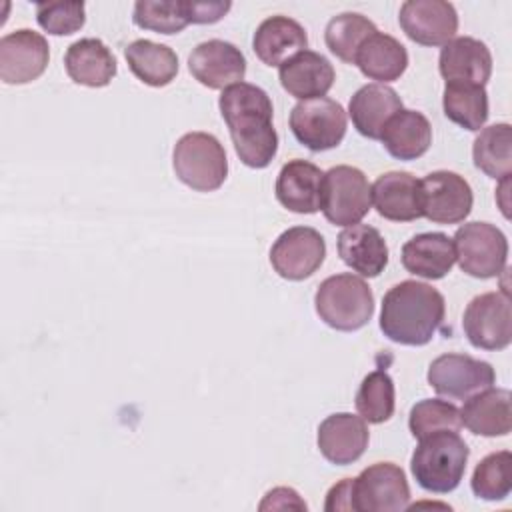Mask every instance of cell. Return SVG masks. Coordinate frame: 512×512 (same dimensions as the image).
<instances>
[{
    "instance_id": "1",
    "label": "cell",
    "mask_w": 512,
    "mask_h": 512,
    "mask_svg": "<svg viewBox=\"0 0 512 512\" xmlns=\"http://www.w3.org/2000/svg\"><path fill=\"white\" fill-rule=\"evenodd\" d=\"M218 108L240 162L256 170L266 168L278 152L270 96L256 84L238 82L222 90Z\"/></svg>"
},
{
    "instance_id": "2",
    "label": "cell",
    "mask_w": 512,
    "mask_h": 512,
    "mask_svg": "<svg viewBox=\"0 0 512 512\" xmlns=\"http://www.w3.org/2000/svg\"><path fill=\"white\" fill-rule=\"evenodd\" d=\"M444 296L430 284L402 280L382 298L380 330L402 346L428 344L444 322Z\"/></svg>"
},
{
    "instance_id": "3",
    "label": "cell",
    "mask_w": 512,
    "mask_h": 512,
    "mask_svg": "<svg viewBox=\"0 0 512 512\" xmlns=\"http://www.w3.org/2000/svg\"><path fill=\"white\" fill-rule=\"evenodd\" d=\"M468 456L470 448L458 432L440 430L420 438L410 458V470L422 490L448 494L464 478Z\"/></svg>"
},
{
    "instance_id": "4",
    "label": "cell",
    "mask_w": 512,
    "mask_h": 512,
    "mask_svg": "<svg viewBox=\"0 0 512 512\" xmlns=\"http://www.w3.org/2000/svg\"><path fill=\"white\" fill-rule=\"evenodd\" d=\"M314 308L320 320L340 332L364 328L374 314V294L364 278L350 272L328 276L314 294Z\"/></svg>"
},
{
    "instance_id": "5",
    "label": "cell",
    "mask_w": 512,
    "mask_h": 512,
    "mask_svg": "<svg viewBox=\"0 0 512 512\" xmlns=\"http://www.w3.org/2000/svg\"><path fill=\"white\" fill-rule=\"evenodd\" d=\"M176 178L196 192L218 190L228 176V158L220 140L208 132H186L172 152Z\"/></svg>"
},
{
    "instance_id": "6",
    "label": "cell",
    "mask_w": 512,
    "mask_h": 512,
    "mask_svg": "<svg viewBox=\"0 0 512 512\" xmlns=\"http://www.w3.org/2000/svg\"><path fill=\"white\" fill-rule=\"evenodd\" d=\"M372 206V192L366 174L354 166H334L324 172L320 210L334 226L358 224Z\"/></svg>"
},
{
    "instance_id": "7",
    "label": "cell",
    "mask_w": 512,
    "mask_h": 512,
    "mask_svg": "<svg viewBox=\"0 0 512 512\" xmlns=\"http://www.w3.org/2000/svg\"><path fill=\"white\" fill-rule=\"evenodd\" d=\"M452 244L460 270L472 278H494L506 268L508 240L494 224L466 222L456 230Z\"/></svg>"
},
{
    "instance_id": "8",
    "label": "cell",
    "mask_w": 512,
    "mask_h": 512,
    "mask_svg": "<svg viewBox=\"0 0 512 512\" xmlns=\"http://www.w3.org/2000/svg\"><path fill=\"white\" fill-rule=\"evenodd\" d=\"M348 116L340 102L332 98L300 100L290 112V130L294 138L312 152L336 148L346 134Z\"/></svg>"
},
{
    "instance_id": "9",
    "label": "cell",
    "mask_w": 512,
    "mask_h": 512,
    "mask_svg": "<svg viewBox=\"0 0 512 512\" xmlns=\"http://www.w3.org/2000/svg\"><path fill=\"white\" fill-rule=\"evenodd\" d=\"M410 506L406 474L392 462H376L352 478L354 512H400Z\"/></svg>"
},
{
    "instance_id": "10",
    "label": "cell",
    "mask_w": 512,
    "mask_h": 512,
    "mask_svg": "<svg viewBox=\"0 0 512 512\" xmlns=\"http://www.w3.org/2000/svg\"><path fill=\"white\" fill-rule=\"evenodd\" d=\"M468 342L480 350H504L512 340V312L506 292H484L472 298L462 316Z\"/></svg>"
},
{
    "instance_id": "11",
    "label": "cell",
    "mask_w": 512,
    "mask_h": 512,
    "mask_svg": "<svg viewBox=\"0 0 512 512\" xmlns=\"http://www.w3.org/2000/svg\"><path fill=\"white\" fill-rule=\"evenodd\" d=\"M326 258L324 236L310 226H292L284 230L270 248L274 272L292 282L310 278Z\"/></svg>"
},
{
    "instance_id": "12",
    "label": "cell",
    "mask_w": 512,
    "mask_h": 512,
    "mask_svg": "<svg viewBox=\"0 0 512 512\" xmlns=\"http://www.w3.org/2000/svg\"><path fill=\"white\" fill-rule=\"evenodd\" d=\"M420 212L436 224H458L472 210V188L456 172L436 170L418 180Z\"/></svg>"
},
{
    "instance_id": "13",
    "label": "cell",
    "mask_w": 512,
    "mask_h": 512,
    "mask_svg": "<svg viewBox=\"0 0 512 512\" xmlns=\"http://www.w3.org/2000/svg\"><path fill=\"white\" fill-rule=\"evenodd\" d=\"M494 382L496 372L492 364L468 354H442L428 366V384L440 396L452 400H466Z\"/></svg>"
},
{
    "instance_id": "14",
    "label": "cell",
    "mask_w": 512,
    "mask_h": 512,
    "mask_svg": "<svg viewBox=\"0 0 512 512\" xmlns=\"http://www.w3.org/2000/svg\"><path fill=\"white\" fill-rule=\"evenodd\" d=\"M50 60L46 38L30 28L14 30L0 38V80L28 84L40 78Z\"/></svg>"
},
{
    "instance_id": "15",
    "label": "cell",
    "mask_w": 512,
    "mask_h": 512,
    "mask_svg": "<svg viewBox=\"0 0 512 512\" xmlns=\"http://www.w3.org/2000/svg\"><path fill=\"white\" fill-rule=\"evenodd\" d=\"M404 34L422 46H444L458 30V12L446 0H406L398 14Z\"/></svg>"
},
{
    "instance_id": "16",
    "label": "cell",
    "mask_w": 512,
    "mask_h": 512,
    "mask_svg": "<svg viewBox=\"0 0 512 512\" xmlns=\"http://www.w3.org/2000/svg\"><path fill=\"white\" fill-rule=\"evenodd\" d=\"M188 70L202 86L224 90L244 80L246 58L232 42L212 38L200 42L188 56Z\"/></svg>"
},
{
    "instance_id": "17",
    "label": "cell",
    "mask_w": 512,
    "mask_h": 512,
    "mask_svg": "<svg viewBox=\"0 0 512 512\" xmlns=\"http://www.w3.org/2000/svg\"><path fill=\"white\" fill-rule=\"evenodd\" d=\"M370 432L366 420L350 412H336L326 416L318 426V450L320 454L336 464L348 466L356 462L368 448Z\"/></svg>"
},
{
    "instance_id": "18",
    "label": "cell",
    "mask_w": 512,
    "mask_h": 512,
    "mask_svg": "<svg viewBox=\"0 0 512 512\" xmlns=\"http://www.w3.org/2000/svg\"><path fill=\"white\" fill-rule=\"evenodd\" d=\"M438 70L446 82L486 86L492 76V54L482 40L456 36L442 46Z\"/></svg>"
},
{
    "instance_id": "19",
    "label": "cell",
    "mask_w": 512,
    "mask_h": 512,
    "mask_svg": "<svg viewBox=\"0 0 512 512\" xmlns=\"http://www.w3.org/2000/svg\"><path fill=\"white\" fill-rule=\"evenodd\" d=\"M324 172L308 160L286 162L276 178V200L290 212L314 214L320 210Z\"/></svg>"
},
{
    "instance_id": "20",
    "label": "cell",
    "mask_w": 512,
    "mask_h": 512,
    "mask_svg": "<svg viewBox=\"0 0 512 512\" xmlns=\"http://www.w3.org/2000/svg\"><path fill=\"white\" fill-rule=\"evenodd\" d=\"M278 78L290 96L298 100H312L326 96L336 74L326 56L314 50H302L278 66Z\"/></svg>"
},
{
    "instance_id": "21",
    "label": "cell",
    "mask_w": 512,
    "mask_h": 512,
    "mask_svg": "<svg viewBox=\"0 0 512 512\" xmlns=\"http://www.w3.org/2000/svg\"><path fill=\"white\" fill-rule=\"evenodd\" d=\"M376 212L392 222H412L422 218L420 186L410 172H386L370 186Z\"/></svg>"
},
{
    "instance_id": "22",
    "label": "cell",
    "mask_w": 512,
    "mask_h": 512,
    "mask_svg": "<svg viewBox=\"0 0 512 512\" xmlns=\"http://www.w3.org/2000/svg\"><path fill=\"white\" fill-rule=\"evenodd\" d=\"M308 36L300 22L288 16H270L254 32L252 48L266 66H280L298 52L306 50Z\"/></svg>"
},
{
    "instance_id": "23",
    "label": "cell",
    "mask_w": 512,
    "mask_h": 512,
    "mask_svg": "<svg viewBox=\"0 0 512 512\" xmlns=\"http://www.w3.org/2000/svg\"><path fill=\"white\" fill-rule=\"evenodd\" d=\"M402 110V98L386 84H364L354 92L348 104V116L352 118L358 134L370 140H380L384 124Z\"/></svg>"
},
{
    "instance_id": "24",
    "label": "cell",
    "mask_w": 512,
    "mask_h": 512,
    "mask_svg": "<svg viewBox=\"0 0 512 512\" xmlns=\"http://www.w3.org/2000/svg\"><path fill=\"white\" fill-rule=\"evenodd\" d=\"M338 256L362 278H376L388 264V246L374 226L354 224L338 234Z\"/></svg>"
},
{
    "instance_id": "25",
    "label": "cell",
    "mask_w": 512,
    "mask_h": 512,
    "mask_svg": "<svg viewBox=\"0 0 512 512\" xmlns=\"http://www.w3.org/2000/svg\"><path fill=\"white\" fill-rule=\"evenodd\" d=\"M64 68L72 82L104 88L116 76V58L100 38H80L64 54Z\"/></svg>"
},
{
    "instance_id": "26",
    "label": "cell",
    "mask_w": 512,
    "mask_h": 512,
    "mask_svg": "<svg viewBox=\"0 0 512 512\" xmlns=\"http://www.w3.org/2000/svg\"><path fill=\"white\" fill-rule=\"evenodd\" d=\"M460 420L476 436H506L512 428L510 390L490 386L472 394L460 410Z\"/></svg>"
},
{
    "instance_id": "27",
    "label": "cell",
    "mask_w": 512,
    "mask_h": 512,
    "mask_svg": "<svg viewBox=\"0 0 512 512\" xmlns=\"http://www.w3.org/2000/svg\"><path fill=\"white\" fill-rule=\"evenodd\" d=\"M380 140L392 158L416 160L432 144V126L422 112L402 108L384 124Z\"/></svg>"
},
{
    "instance_id": "28",
    "label": "cell",
    "mask_w": 512,
    "mask_h": 512,
    "mask_svg": "<svg viewBox=\"0 0 512 512\" xmlns=\"http://www.w3.org/2000/svg\"><path fill=\"white\" fill-rule=\"evenodd\" d=\"M456 262L452 238L442 232H424L412 236L402 246V266L420 278L440 280Z\"/></svg>"
},
{
    "instance_id": "29",
    "label": "cell",
    "mask_w": 512,
    "mask_h": 512,
    "mask_svg": "<svg viewBox=\"0 0 512 512\" xmlns=\"http://www.w3.org/2000/svg\"><path fill=\"white\" fill-rule=\"evenodd\" d=\"M354 64L366 78L378 80V84H386L398 80L404 74L408 68V52L394 36L374 32L358 48Z\"/></svg>"
},
{
    "instance_id": "30",
    "label": "cell",
    "mask_w": 512,
    "mask_h": 512,
    "mask_svg": "<svg viewBox=\"0 0 512 512\" xmlns=\"http://www.w3.org/2000/svg\"><path fill=\"white\" fill-rule=\"evenodd\" d=\"M124 58L130 72L152 88L168 86L178 74V56L166 46L146 38L134 40L124 48Z\"/></svg>"
},
{
    "instance_id": "31",
    "label": "cell",
    "mask_w": 512,
    "mask_h": 512,
    "mask_svg": "<svg viewBox=\"0 0 512 512\" xmlns=\"http://www.w3.org/2000/svg\"><path fill=\"white\" fill-rule=\"evenodd\" d=\"M474 166L490 178L504 180L512 172V128L498 122L480 130L472 146Z\"/></svg>"
},
{
    "instance_id": "32",
    "label": "cell",
    "mask_w": 512,
    "mask_h": 512,
    "mask_svg": "<svg viewBox=\"0 0 512 512\" xmlns=\"http://www.w3.org/2000/svg\"><path fill=\"white\" fill-rule=\"evenodd\" d=\"M442 108L448 120H452L464 130L476 132L488 120L486 88L466 82H446Z\"/></svg>"
},
{
    "instance_id": "33",
    "label": "cell",
    "mask_w": 512,
    "mask_h": 512,
    "mask_svg": "<svg viewBox=\"0 0 512 512\" xmlns=\"http://www.w3.org/2000/svg\"><path fill=\"white\" fill-rule=\"evenodd\" d=\"M378 32L374 22L358 12H342L326 24L324 42L328 50L346 64H354L362 42Z\"/></svg>"
},
{
    "instance_id": "34",
    "label": "cell",
    "mask_w": 512,
    "mask_h": 512,
    "mask_svg": "<svg viewBox=\"0 0 512 512\" xmlns=\"http://www.w3.org/2000/svg\"><path fill=\"white\" fill-rule=\"evenodd\" d=\"M354 404L360 418L370 424H382L390 420L396 404V392L390 374L386 370H374L364 376Z\"/></svg>"
},
{
    "instance_id": "35",
    "label": "cell",
    "mask_w": 512,
    "mask_h": 512,
    "mask_svg": "<svg viewBox=\"0 0 512 512\" xmlns=\"http://www.w3.org/2000/svg\"><path fill=\"white\" fill-rule=\"evenodd\" d=\"M470 488L474 496L488 502L508 498L512 490V454L500 450L484 456L474 468Z\"/></svg>"
},
{
    "instance_id": "36",
    "label": "cell",
    "mask_w": 512,
    "mask_h": 512,
    "mask_svg": "<svg viewBox=\"0 0 512 512\" xmlns=\"http://www.w3.org/2000/svg\"><path fill=\"white\" fill-rule=\"evenodd\" d=\"M408 428L416 440L440 430L458 432L462 428L460 410L452 402L440 398H424L412 406Z\"/></svg>"
},
{
    "instance_id": "37",
    "label": "cell",
    "mask_w": 512,
    "mask_h": 512,
    "mask_svg": "<svg viewBox=\"0 0 512 512\" xmlns=\"http://www.w3.org/2000/svg\"><path fill=\"white\" fill-rule=\"evenodd\" d=\"M132 20L138 28L158 34H178L190 24L184 0H138Z\"/></svg>"
},
{
    "instance_id": "38",
    "label": "cell",
    "mask_w": 512,
    "mask_h": 512,
    "mask_svg": "<svg viewBox=\"0 0 512 512\" xmlns=\"http://www.w3.org/2000/svg\"><path fill=\"white\" fill-rule=\"evenodd\" d=\"M36 22L54 36L78 32L86 22L84 2H42L36 4Z\"/></svg>"
},
{
    "instance_id": "39",
    "label": "cell",
    "mask_w": 512,
    "mask_h": 512,
    "mask_svg": "<svg viewBox=\"0 0 512 512\" xmlns=\"http://www.w3.org/2000/svg\"><path fill=\"white\" fill-rule=\"evenodd\" d=\"M188 22L192 24H214L222 20L232 8L230 2H208V0H184Z\"/></svg>"
},
{
    "instance_id": "40",
    "label": "cell",
    "mask_w": 512,
    "mask_h": 512,
    "mask_svg": "<svg viewBox=\"0 0 512 512\" xmlns=\"http://www.w3.org/2000/svg\"><path fill=\"white\" fill-rule=\"evenodd\" d=\"M260 510H284V508H296V510H306V502L300 498V494L292 488H286V486H280V488H274L270 490L264 500L260 502L258 506Z\"/></svg>"
},
{
    "instance_id": "41",
    "label": "cell",
    "mask_w": 512,
    "mask_h": 512,
    "mask_svg": "<svg viewBox=\"0 0 512 512\" xmlns=\"http://www.w3.org/2000/svg\"><path fill=\"white\" fill-rule=\"evenodd\" d=\"M324 510H352V478H344L328 490Z\"/></svg>"
}]
</instances>
